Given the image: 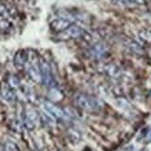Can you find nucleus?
<instances>
[{
  "mask_svg": "<svg viewBox=\"0 0 151 151\" xmlns=\"http://www.w3.org/2000/svg\"><path fill=\"white\" fill-rule=\"evenodd\" d=\"M75 102H76L77 106L81 108H83L85 110L90 111H96L99 110L101 108L100 102L98 99L93 98L91 95H85V94H80L75 98Z\"/></svg>",
  "mask_w": 151,
  "mask_h": 151,
  "instance_id": "1",
  "label": "nucleus"
},
{
  "mask_svg": "<svg viewBox=\"0 0 151 151\" xmlns=\"http://www.w3.org/2000/svg\"><path fill=\"white\" fill-rule=\"evenodd\" d=\"M26 72L28 75L30 76V78L33 80V82H35L37 83H41V72H40V67H39V60L37 58H31L30 55L28 57V61L26 65Z\"/></svg>",
  "mask_w": 151,
  "mask_h": 151,
  "instance_id": "2",
  "label": "nucleus"
},
{
  "mask_svg": "<svg viewBox=\"0 0 151 151\" xmlns=\"http://www.w3.org/2000/svg\"><path fill=\"white\" fill-rule=\"evenodd\" d=\"M43 106L44 108L50 116H52L53 118L60 121H68V115L64 112L63 110H61L60 108L56 106L55 104L52 103L51 101L48 100H44L43 101Z\"/></svg>",
  "mask_w": 151,
  "mask_h": 151,
  "instance_id": "3",
  "label": "nucleus"
},
{
  "mask_svg": "<svg viewBox=\"0 0 151 151\" xmlns=\"http://www.w3.org/2000/svg\"><path fill=\"white\" fill-rule=\"evenodd\" d=\"M39 67L41 72V83L44 85L51 86L53 85V75L49 64L45 60H39Z\"/></svg>",
  "mask_w": 151,
  "mask_h": 151,
  "instance_id": "4",
  "label": "nucleus"
},
{
  "mask_svg": "<svg viewBox=\"0 0 151 151\" xmlns=\"http://www.w3.org/2000/svg\"><path fill=\"white\" fill-rule=\"evenodd\" d=\"M65 33L68 38H82L87 42H91L92 40V36L89 33L78 25H72L69 29H67Z\"/></svg>",
  "mask_w": 151,
  "mask_h": 151,
  "instance_id": "5",
  "label": "nucleus"
},
{
  "mask_svg": "<svg viewBox=\"0 0 151 151\" xmlns=\"http://www.w3.org/2000/svg\"><path fill=\"white\" fill-rule=\"evenodd\" d=\"M72 22L66 18H60L54 20L50 23V28L51 30L56 33H62L65 32L67 29H69L72 26Z\"/></svg>",
  "mask_w": 151,
  "mask_h": 151,
  "instance_id": "6",
  "label": "nucleus"
},
{
  "mask_svg": "<svg viewBox=\"0 0 151 151\" xmlns=\"http://www.w3.org/2000/svg\"><path fill=\"white\" fill-rule=\"evenodd\" d=\"M89 54L93 58H95V60H100V58H105L107 56L108 47L104 43L99 42V43L95 44V45H93V47H91Z\"/></svg>",
  "mask_w": 151,
  "mask_h": 151,
  "instance_id": "7",
  "label": "nucleus"
},
{
  "mask_svg": "<svg viewBox=\"0 0 151 151\" xmlns=\"http://www.w3.org/2000/svg\"><path fill=\"white\" fill-rule=\"evenodd\" d=\"M37 120H38V116H37V113L33 110H27L25 113V117H24V125L28 130H33L35 129L36 126V123Z\"/></svg>",
  "mask_w": 151,
  "mask_h": 151,
  "instance_id": "8",
  "label": "nucleus"
},
{
  "mask_svg": "<svg viewBox=\"0 0 151 151\" xmlns=\"http://www.w3.org/2000/svg\"><path fill=\"white\" fill-rule=\"evenodd\" d=\"M28 57H29V54L26 51H24V50H20V51H18L14 56L15 66L19 69H22L27 63Z\"/></svg>",
  "mask_w": 151,
  "mask_h": 151,
  "instance_id": "9",
  "label": "nucleus"
},
{
  "mask_svg": "<svg viewBox=\"0 0 151 151\" xmlns=\"http://www.w3.org/2000/svg\"><path fill=\"white\" fill-rule=\"evenodd\" d=\"M1 94H2V96L3 98L7 100L8 102H13L14 100L16 99V95L14 93V91L12 90V88L9 86H5L3 87V89L1 91Z\"/></svg>",
  "mask_w": 151,
  "mask_h": 151,
  "instance_id": "10",
  "label": "nucleus"
},
{
  "mask_svg": "<svg viewBox=\"0 0 151 151\" xmlns=\"http://www.w3.org/2000/svg\"><path fill=\"white\" fill-rule=\"evenodd\" d=\"M126 47L129 48V50L133 54L136 55H142L143 54V49L140 47L139 45L133 41H128V43L126 44Z\"/></svg>",
  "mask_w": 151,
  "mask_h": 151,
  "instance_id": "11",
  "label": "nucleus"
},
{
  "mask_svg": "<svg viewBox=\"0 0 151 151\" xmlns=\"http://www.w3.org/2000/svg\"><path fill=\"white\" fill-rule=\"evenodd\" d=\"M8 83H9V86L11 88H15V87H19L20 85V81L18 77H16L15 75H12L8 79Z\"/></svg>",
  "mask_w": 151,
  "mask_h": 151,
  "instance_id": "12",
  "label": "nucleus"
},
{
  "mask_svg": "<svg viewBox=\"0 0 151 151\" xmlns=\"http://www.w3.org/2000/svg\"><path fill=\"white\" fill-rule=\"evenodd\" d=\"M4 150L5 151H20V148L16 144L12 142H7L4 146Z\"/></svg>",
  "mask_w": 151,
  "mask_h": 151,
  "instance_id": "13",
  "label": "nucleus"
},
{
  "mask_svg": "<svg viewBox=\"0 0 151 151\" xmlns=\"http://www.w3.org/2000/svg\"><path fill=\"white\" fill-rule=\"evenodd\" d=\"M11 28V23L8 22V20L3 19L0 20V30L4 31V32H7L8 31L9 29Z\"/></svg>",
  "mask_w": 151,
  "mask_h": 151,
  "instance_id": "14",
  "label": "nucleus"
},
{
  "mask_svg": "<svg viewBox=\"0 0 151 151\" xmlns=\"http://www.w3.org/2000/svg\"><path fill=\"white\" fill-rule=\"evenodd\" d=\"M0 15H1L2 17H4V18L9 15V10H8L7 7L2 3H0Z\"/></svg>",
  "mask_w": 151,
  "mask_h": 151,
  "instance_id": "15",
  "label": "nucleus"
},
{
  "mask_svg": "<svg viewBox=\"0 0 151 151\" xmlns=\"http://www.w3.org/2000/svg\"><path fill=\"white\" fill-rule=\"evenodd\" d=\"M140 36L145 41H151V33H150L146 32V33H144V35H140Z\"/></svg>",
  "mask_w": 151,
  "mask_h": 151,
  "instance_id": "16",
  "label": "nucleus"
},
{
  "mask_svg": "<svg viewBox=\"0 0 151 151\" xmlns=\"http://www.w3.org/2000/svg\"><path fill=\"white\" fill-rule=\"evenodd\" d=\"M114 3H117V4H121V5H127L128 4V0H112Z\"/></svg>",
  "mask_w": 151,
  "mask_h": 151,
  "instance_id": "17",
  "label": "nucleus"
},
{
  "mask_svg": "<svg viewBox=\"0 0 151 151\" xmlns=\"http://www.w3.org/2000/svg\"><path fill=\"white\" fill-rule=\"evenodd\" d=\"M128 1L133 4H136V5H143L145 3V0H128Z\"/></svg>",
  "mask_w": 151,
  "mask_h": 151,
  "instance_id": "18",
  "label": "nucleus"
}]
</instances>
